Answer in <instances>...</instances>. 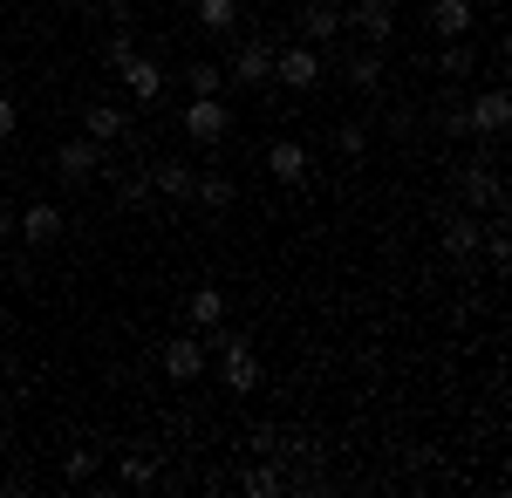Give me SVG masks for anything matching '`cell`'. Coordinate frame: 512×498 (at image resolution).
<instances>
[{
    "instance_id": "cell-13",
    "label": "cell",
    "mask_w": 512,
    "mask_h": 498,
    "mask_svg": "<svg viewBox=\"0 0 512 498\" xmlns=\"http://www.w3.org/2000/svg\"><path fill=\"white\" fill-rule=\"evenodd\" d=\"M431 35L465 41L472 35V0H431Z\"/></svg>"
},
{
    "instance_id": "cell-19",
    "label": "cell",
    "mask_w": 512,
    "mask_h": 498,
    "mask_svg": "<svg viewBox=\"0 0 512 498\" xmlns=\"http://www.w3.org/2000/svg\"><path fill=\"white\" fill-rule=\"evenodd\" d=\"M280 485H287V478H280V464H267V458H260V464H246V471H239V492H246V498H274Z\"/></svg>"
},
{
    "instance_id": "cell-7",
    "label": "cell",
    "mask_w": 512,
    "mask_h": 498,
    "mask_svg": "<svg viewBox=\"0 0 512 498\" xmlns=\"http://www.w3.org/2000/svg\"><path fill=\"white\" fill-rule=\"evenodd\" d=\"M117 76L130 82V96H137L144 110H151V103H164V69H158V62H151V55H130V62H123Z\"/></svg>"
},
{
    "instance_id": "cell-25",
    "label": "cell",
    "mask_w": 512,
    "mask_h": 498,
    "mask_svg": "<svg viewBox=\"0 0 512 498\" xmlns=\"http://www.w3.org/2000/svg\"><path fill=\"white\" fill-rule=\"evenodd\" d=\"M123 205H130V212H137V205H151V198H158V192H151V171H137V178H123Z\"/></svg>"
},
{
    "instance_id": "cell-30",
    "label": "cell",
    "mask_w": 512,
    "mask_h": 498,
    "mask_svg": "<svg viewBox=\"0 0 512 498\" xmlns=\"http://www.w3.org/2000/svg\"><path fill=\"white\" fill-rule=\"evenodd\" d=\"M62 471H69V478H89V471H96V458H89V451H69V464H62Z\"/></svg>"
},
{
    "instance_id": "cell-5",
    "label": "cell",
    "mask_w": 512,
    "mask_h": 498,
    "mask_svg": "<svg viewBox=\"0 0 512 498\" xmlns=\"http://www.w3.org/2000/svg\"><path fill=\"white\" fill-rule=\"evenodd\" d=\"M226 82H239V89H260V82H274V41H246L233 55V69H226Z\"/></svg>"
},
{
    "instance_id": "cell-16",
    "label": "cell",
    "mask_w": 512,
    "mask_h": 498,
    "mask_svg": "<svg viewBox=\"0 0 512 498\" xmlns=\"http://www.w3.org/2000/svg\"><path fill=\"white\" fill-rule=\"evenodd\" d=\"M478 239H485V226H478V219H451V226H444V253L465 267V260H478Z\"/></svg>"
},
{
    "instance_id": "cell-33",
    "label": "cell",
    "mask_w": 512,
    "mask_h": 498,
    "mask_svg": "<svg viewBox=\"0 0 512 498\" xmlns=\"http://www.w3.org/2000/svg\"><path fill=\"white\" fill-rule=\"evenodd\" d=\"M103 7H110V14H130V0H103Z\"/></svg>"
},
{
    "instance_id": "cell-8",
    "label": "cell",
    "mask_w": 512,
    "mask_h": 498,
    "mask_svg": "<svg viewBox=\"0 0 512 498\" xmlns=\"http://www.w3.org/2000/svg\"><path fill=\"white\" fill-rule=\"evenodd\" d=\"M103 164V151H96V137H69L62 151H55V171H62V185H82L89 171Z\"/></svg>"
},
{
    "instance_id": "cell-4",
    "label": "cell",
    "mask_w": 512,
    "mask_h": 498,
    "mask_svg": "<svg viewBox=\"0 0 512 498\" xmlns=\"http://www.w3.org/2000/svg\"><path fill=\"white\" fill-rule=\"evenodd\" d=\"M465 130H478V137H506V130H512V96H506V89H485V96H472Z\"/></svg>"
},
{
    "instance_id": "cell-29",
    "label": "cell",
    "mask_w": 512,
    "mask_h": 498,
    "mask_svg": "<svg viewBox=\"0 0 512 498\" xmlns=\"http://www.w3.org/2000/svg\"><path fill=\"white\" fill-rule=\"evenodd\" d=\"M280 451V430L274 423H253V458H274Z\"/></svg>"
},
{
    "instance_id": "cell-17",
    "label": "cell",
    "mask_w": 512,
    "mask_h": 498,
    "mask_svg": "<svg viewBox=\"0 0 512 498\" xmlns=\"http://www.w3.org/2000/svg\"><path fill=\"white\" fill-rule=\"evenodd\" d=\"M192 198L205 205V212H226L239 192H233V178H226V171H205V178H192Z\"/></svg>"
},
{
    "instance_id": "cell-26",
    "label": "cell",
    "mask_w": 512,
    "mask_h": 498,
    "mask_svg": "<svg viewBox=\"0 0 512 498\" xmlns=\"http://www.w3.org/2000/svg\"><path fill=\"white\" fill-rule=\"evenodd\" d=\"M130 55H137V41H130V28H117V35L103 41V62H110V69H123Z\"/></svg>"
},
{
    "instance_id": "cell-2",
    "label": "cell",
    "mask_w": 512,
    "mask_h": 498,
    "mask_svg": "<svg viewBox=\"0 0 512 498\" xmlns=\"http://www.w3.org/2000/svg\"><path fill=\"white\" fill-rule=\"evenodd\" d=\"M274 82H287V89H315V82H321V55L308 48V41L274 48Z\"/></svg>"
},
{
    "instance_id": "cell-1",
    "label": "cell",
    "mask_w": 512,
    "mask_h": 498,
    "mask_svg": "<svg viewBox=\"0 0 512 498\" xmlns=\"http://www.w3.org/2000/svg\"><path fill=\"white\" fill-rule=\"evenodd\" d=\"M212 355H219L226 389H233V396H253V383H260V355H253V342H246V335H233V328L219 321V328H212Z\"/></svg>"
},
{
    "instance_id": "cell-31",
    "label": "cell",
    "mask_w": 512,
    "mask_h": 498,
    "mask_svg": "<svg viewBox=\"0 0 512 498\" xmlns=\"http://www.w3.org/2000/svg\"><path fill=\"white\" fill-rule=\"evenodd\" d=\"M14 123H21V110H14V103H7V96H0V144H7V137H14Z\"/></svg>"
},
{
    "instance_id": "cell-10",
    "label": "cell",
    "mask_w": 512,
    "mask_h": 498,
    "mask_svg": "<svg viewBox=\"0 0 512 498\" xmlns=\"http://www.w3.org/2000/svg\"><path fill=\"white\" fill-rule=\"evenodd\" d=\"M267 171H274L280 185H308V144H294V137H280L274 151H267Z\"/></svg>"
},
{
    "instance_id": "cell-27",
    "label": "cell",
    "mask_w": 512,
    "mask_h": 498,
    "mask_svg": "<svg viewBox=\"0 0 512 498\" xmlns=\"http://www.w3.org/2000/svg\"><path fill=\"white\" fill-rule=\"evenodd\" d=\"M349 82L376 89V82H383V62H376V55H349Z\"/></svg>"
},
{
    "instance_id": "cell-32",
    "label": "cell",
    "mask_w": 512,
    "mask_h": 498,
    "mask_svg": "<svg viewBox=\"0 0 512 498\" xmlns=\"http://www.w3.org/2000/svg\"><path fill=\"white\" fill-rule=\"evenodd\" d=\"M7 232H14V212H7V205H0V239H7Z\"/></svg>"
},
{
    "instance_id": "cell-22",
    "label": "cell",
    "mask_w": 512,
    "mask_h": 498,
    "mask_svg": "<svg viewBox=\"0 0 512 498\" xmlns=\"http://www.w3.org/2000/svg\"><path fill=\"white\" fill-rule=\"evenodd\" d=\"M185 82H192V96H219V89H226V69H212V62H192V69H185Z\"/></svg>"
},
{
    "instance_id": "cell-3",
    "label": "cell",
    "mask_w": 512,
    "mask_h": 498,
    "mask_svg": "<svg viewBox=\"0 0 512 498\" xmlns=\"http://www.w3.org/2000/svg\"><path fill=\"white\" fill-rule=\"evenodd\" d=\"M164 376L171 383H198V369H205V335H171V342L158 348Z\"/></svg>"
},
{
    "instance_id": "cell-11",
    "label": "cell",
    "mask_w": 512,
    "mask_h": 498,
    "mask_svg": "<svg viewBox=\"0 0 512 498\" xmlns=\"http://www.w3.org/2000/svg\"><path fill=\"white\" fill-rule=\"evenodd\" d=\"M342 35V0H308L301 7V41H335Z\"/></svg>"
},
{
    "instance_id": "cell-24",
    "label": "cell",
    "mask_w": 512,
    "mask_h": 498,
    "mask_svg": "<svg viewBox=\"0 0 512 498\" xmlns=\"http://www.w3.org/2000/svg\"><path fill=\"white\" fill-rule=\"evenodd\" d=\"M437 69H444L451 82H465L472 76V48H465V41H444V62H437Z\"/></svg>"
},
{
    "instance_id": "cell-21",
    "label": "cell",
    "mask_w": 512,
    "mask_h": 498,
    "mask_svg": "<svg viewBox=\"0 0 512 498\" xmlns=\"http://www.w3.org/2000/svg\"><path fill=\"white\" fill-rule=\"evenodd\" d=\"M233 21H239V0H198V28L233 35Z\"/></svg>"
},
{
    "instance_id": "cell-28",
    "label": "cell",
    "mask_w": 512,
    "mask_h": 498,
    "mask_svg": "<svg viewBox=\"0 0 512 498\" xmlns=\"http://www.w3.org/2000/svg\"><path fill=\"white\" fill-rule=\"evenodd\" d=\"M335 144H342V157H362V151H369V130H362V123H342Z\"/></svg>"
},
{
    "instance_id": "cell-23",
    "label": "cell",
    "mask_w": 512,
    "mask_h": 498,
    "mask_svg": "<svg viewBox=\"0 0 512 498\" xmlns=\"http://www.w3.org/2000/svg\"><path fill=\"white\" fill-rule=\"evenodd\" d=\"M117 478L130 485V492H144V485H158V464H151V458H123V464H117Z\"/></svg>"
},
{
    "instance_id": "cell-9",
    "label": "cell",
    "mask_w": 512,
    "mask_h": 498,
    "mask_svg": "<svg viewBox=\"0 0 512 498\" xmlns=\"http://www.w3.org/2000/svg\"><path fill=\"white\" fill-rule=\"evenodd\" d=\"M342 21H355L369 41H390L396 35V0H355V14H342Z\"/></svg>"
},
{
    "instance_id": "cell-18",
    "label": "cell",
    "mask_w": 512,
    "mask_h": 498,
    "mask_svg": "<svg viewBox=\"0 0 512 498\" xmlns=\"http://www.w3.org/2000/svg\"><path fill=\"white\" fill-rule=\"evenodd\" d=\"M465 198H472V205H492V212H499V205H506V185H499V171L472 164V171H465Z\"/></svg>"
},
{
    "instance_id": "cell-6",
    "label": "cell",
    "mask_w": 512,
    "mask_h": 498,
    "mask_svg": "<svg viewBox=\"0 0 512 498\" xmlns=\"http://www.w3.org/2000/svg\"><path fill=\"white\" fill-rule=\"evenodd\" d=\"M226 130H233V116H226V103H219V96H192V103H185V137L219 144Z\"/></svg>"
},
{
    "instance_id": "cell-14",
    "label": "cell",
    "mask_w": 512,
    "mask_h": 498,
    "mask_svg": "<svg viewBox=\"0 0 512 498\" xmlns=\"http://www.w3.org/2000/svg\"><path fill=\"white\" fill-rule=\"evenodd\" d=\"M192 178H198V171L185 164V157H164L158 171H151V192H158V198H178V205H185V198H192Z\"/></svg>"
},
{
    "instance_id": "cell-20",
    "label": "cell",
    "mask_w": 512,
    "mask_h": 498,
    "mask_svg": "<svg viewBox=\"0 0 512 498\" xmlns=\"http://www.w3.org/2000/svg\"><path fill=\"white\" fill-rule=\"evenodd\" d=\"M82 137H123V110L117 103H89L82 110Z\"/></svg>"
},
{
    "instance_id": "cell-12",
    "label": "cell",
    "mask_w": 512,
    "mask_h": 498,
    "mask_svg": "<svg viewBox=\"0 0 512 498\" xmlns=\"http://www.w3.org/2000/svg\"><path fill=\"white\" fill-rule=\"evenodd\" d=\"M185 321H192V335H212V328L226 321V294H219V287H192V301H185Z\"/></svg>"
},
{
    "instance_id": "cell-15",
    "label": "cell",
    "mask_w": 512,
    "mask_h": 498,
    "mask_svg": "<svg viewBox=\"0 0 512 498\" xmlns=\"http://www.w3.org/2000/svg\"><path fill=\"white\" fill-rule=\"evenodd\" d=\"M21 232H28V246H55V239H62V212L35 198V205L21 212Z\"/></svg>"
}]
</instances>
